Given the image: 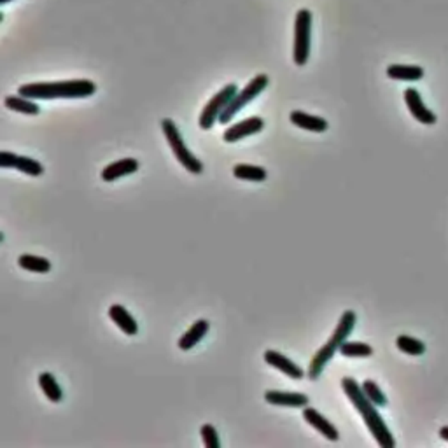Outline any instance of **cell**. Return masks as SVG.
<instances>
[{"label":"cell","mask_w":448,"mask_h":448,"mask_svg":"<svg viewBox=\"0 0 448 448\" xmlns=\"http://www.w3.org/2000/svg\"><path fill=\"white\" fill-rule=\"evenodd\" d=\"M342 387L343 391H345L347 398H349L350 403L354 405V408H356V410L359 411V415L363 417L366 427H368L369 433L373 434L376 443L384 448L394 447L396 445L394 436H392L389 427L385 425L382 415H380L378 410H376V405H373V403L366 398L361 385L357 384L354 378H350V376H345V378L342 380Z\"/></svg>","instance_id":"6da1fadb"},{"label":"cell","mask_w":448,"mask_h":448,"mask_svg":"<svg viewBox=\"0 0 448 448\" xmlns=\"http://www.w3.org/2000/svg\"><path fill=\"white\" fill-rule=\"evenodd\" d=\"M96 92V86L90 79L58 81V83H32L19 86L18 93L30 100L54 99H86Z\"/></svg>","instance_id":"7a4b0ae2"},{"label":"cell","mask_w":448,"mask_h":448,"mask_svg":"<svg viewBox=\"0 0 448 448\" xmlns=\"http://www.w3.org/2000/svg\"><path fill=\"white\" fill-rule=\"evenodd\" d=\"M357 323V316L356 312L347 310L343 312L342 319H340L338 326L334 329V333L331 334V338L327 340V343L324 347H320L317 350V354L312 357L310 366H308V378L310 380H317L320 375H323L324 368H326L327 363L333 359V356L336 354V350H340L342 343L345 342V338H349L350 333L354 331Z\"/></svg>","instance_id":"3957f363"},{"label":"cell","mask_w":448,"mask_h":448,"mask_svg":"<svg viewBox=\"0 0 448 448\" xmlns=\"http://www.w3.org/2000/svg\"><path fill=\"white\" fill-rule=\"evenodd\" d=\"M161 128H163L168 145H170V149L174 151L179 163L183 165V167L186 168L187 172H191V174H196V175L201 174V172H203V163L198 160L196 156L191 154L190 149L186 147L183 135L179 133V128L175 126V123L172 121V119L165 118L163 121H161Z\"/></svg>","instance_id":"277c9868"},{"label":"cell","mask_w":448,"mask_h":448,"mask_svg":"<svg viewBox=\"0 0 448 448\" xmlns=\"http://www.w3.org/2000/svg\"><path fill=\"white\" fill-rule=\"evenodd\" d=\"M268 83H270V81H268V76H265V74L254 77V79H252L247 86L243 88L242 92L236 93L235 99H233L232 102H230V105L224 109L223 114L219 116V123H223V125H228V123L235 118V114H238L240 109H243V107L247 105V103H251L252 100L259 95V93L265 92L266 86H268Z\"/></svg>","instance_id":"5b68a950"},{"label":"cell","mask_w":448,"mask_h":448,"mask_svg":"<svg viewBox=\"0 0 448 448\" xmlns=\"http://www.w3.org/2000/svg\"><path fill=\"white\" fill-rule=\"evenodd\" d=\"M312 14L308 9H300L294 21V63L303 67L310 57Z\"/></svg>","instance_id":"8992f818"},{"label":"cell","mask_w":448,"mask_h":448,"mask_svg":"<svg viewBox=\"0 0 448 448\" xmlns=\"http://www.w3.org/2000/svg\"><path fill=\"white\" fill-rule=\"evenodd\" d=\"M238 93V88L236 84H228L224 86L216 96H212L209 103L205 105L203 112L200 116V128L201 130H210L214 126V123L219 121V116L223 114L224 109L230 105L235 95Z\"/></svg>","instance_id":"52a82bcc"},{"label":"cell","mask_w":448,"mask_h":448,"mask_svg":"<svg viewBox=\"0 0 448 448\" xmlns=\"http://www.w3.org/2000/svg\"><path fill=\"white\" fill-rule=\"evenodd\" d=\"M0 167L2 168H16V170L23 172V174L32 175V177H39L44 174V167L39 161L27 158V156H18L14 152L2 151L0 152Z\"/></svg>","instance_id":"ba28073f"},{"label":"cell","mask_w":448,"mask_h":448,"mask_svg":"<svg viewBox=\"0 0 448 448\" xmlns=\"http://www.w3.org/2000/svg\"><path fill=\"white\" fill-rule=\"evenodd\" d=\"M405 102H407L410 114L414 116L418 123H422V125H434V123H436V114H434L433 110L427 109V105H425L424 100H422L420 93H418L415 88H408L407 92H405Z\"/></svg>","instance_id":"9c48e42d"},{"label":"cell","mask_w":448,"mask_h":448,"mask_svg":"<svg viewBox=\"0 0 448 448\" xmlns=\"http://www.w3.org/2000/svg\"><path fill=\"white\" fill-rule=\"evenodd\" d=\"M263 128H265V121H263L261 118L243 119V121L230 126V128L224 132V142H238L242 141V139L249 137V135L259 133Z\"/></svg>","instance_id":"30bf717a"},{"label":"cell","mask_w":448,"mask_h":448,"mask_svg":"<svg viewBox=\"0 0 448 448\" xmlns=\"http://www.w3.org/2000/svg\"><path fill=\"white\" fill-rule=\"evenodd\" d=\"M265 361L272 366V368L278 369L284 375H287L289 378L293 380H301L305 376V371L293 363L291 359H287L285 356H282L281 352H275V350H266L265 352Z\"/></svg>","instance_id":"8fae6325"},{"label":"cell","mask_w":448,"mask_h":448,"mask_svg":"<svg viewBox=\"0 0 448 448\" xmlns=\"http://www.w3.org/2000/svg\"><path fill=\"white\" fill-rule=\"evenodd\" d=\"M303 418L312 425V427H314V429L319 431V433L323 434L324 438H327L329 441H336L340 438L338 429H336V427H334V425L331 424L326 417H323V415H320L316 408L305 407L303 408Z\"/></svg>","instance_id":"7c38bea8"},{"label":"cell","mask_w":448,"mask_h":448,"mask_svg":"<svg viewBox=\"0 0 448 448\" xmlns=\"http://www.w3.org/2000/svg\"><path fill=\"white\" fill-rule=\"evenodd\" d=\"M265 399L275 407L289 408H305L308 407V398L300 392H281V391H266Z\"/></svg>","instance_id":"4fadbf2b"},{"label":"cell","mask_w":448,"mask_h":448,"mask_svg":"<svg viewBox=\"0 0 448 448\" xmlns=\"http://www.w3.org/2000/svg\"><path fill=\"white\" fill-rule=\"evenodd\" d=\"M109 317L110 320H112L123 333L128 334V336H135V334L139 333L137 320L133 319L132 314H130L123 305H112V307L109 308Z\"/></svg>","instance_id":"5bb4252c"},{"label":"cell","mask_w":448,"mask_h":448,"mask_svg":"<svg viewBox=\"0 0 448 448\" xmlns=\"http://www.w3.org/2000/svg\"><path fill=\"white\" fill-rule=\"evenodd\" d=\"M139 170V161L133 158H123V160L114 161V163L107 165L102 170V179L105 183H114L116 179L125 177V175L135 174Z\"/></svg>","instance_id":"9a60e30c"},{"label":"cell","mask_w":448,"mask_h":448,"mask_svg":"<svg viewBox=\"0 0 448 448\" xmlns=\"http://www.w3.org/2000/svg\"><path fill=\"white\" fill-rule=\"evenodd\" d=\"M209 327H210L209 320L205 319L196 320V323H194L193 326L183 334V338L179 340V349L187 352V350H191L193 347H196L201 340L205 338V334L209 333Z\"/></svg>","instance_id":"2e32d148"},{"label":"cell","mask_w":448,"mask_h":448,"mask_svg":"<svg viewBox=\"0 0 448 448\" xmlns=\"http://www.w3.org/2000/svg\"><path fill=\"white\" fill-rule=\"evenodd\" d=\"M291 123L296 125L298 128L308 130V132H326L327 130V121L323 118H317V116H312L303 112V110H293L291 116H289Z\"/></svg>","instance_id":"e0dca14e"},{"label":"cell","mask_w":448,"mask_h":448,"mask_svg":"<svg viewBox=\"0 0 448 448\" xmlns=\"http://www.w3.org/2000/svg\"><path fill=\"white\" fill-rule=\"evenodd\" d=\"M387 76L396 81H420L424 69L418 65H389Z\"/></svg>","instance_id":"ac0fdd59"},{"label":"cell","mask_w":448,"mask_h":448,"mask_svg":"<svg viewBox=\"0 0 448 448\" xmlns=\"http://www.w3.org/2000/svg\"><path fill=\"white\" fill-rule=\"evenodd\" d=\"M18 265L23 270L34 272V274H48L51 270V261L46 258L34 254H21L18 258Z\"/></svg>","instance_id":"d6986e66"},{"label":"cell","mask_w":448,"mask_h":448,"mask_svg":"<svg viewBox=\"0 0 448 448\" xmlns=\"http://www.w3.org/2000/svg\"><path fill=\"white\" fill-rule=\"evenodd\" d=\"M6 107L11 110H16V112H21V114H28V116H35L41 112V109H39L37 103L32 102L30 99H25V96L18 95V96H6L4 100Z\"/></svg>","instance_id":"ffe728a7"},{"label":"cell","mask_w":448,"mask_h":448,"mask_svg":"<svg viewBox=\"0 0 448 448\" xmlns=\"http://www.w3.org/2000/svg\"><path fill=\"white\" fill-rule=\"evenodd\" d=\"M39 385H41L42 392L46 394V398L53 403H60L61 398H63V392H61V387L58 385L57 378H54L51 373H41L39 375Z\"/></svg>","instance_id":"44dd1931"},{"label":"cell","mask_w":448,"mask_h":448,"mask_svg":"<svg viewBox=\"0 0 448 448\" xmlns=\"http://www.w3.org/2000/svg\"><path fill=\"white\" fill-rule=\"evenodd\" d=\"M233 175L242 181H251V183H263L266 181V170L256 165H235Z\"/></svg>","instance_id":"7402d4cb"},{"label":"cell","mask_w":448,"mask_h":448,"mask_svg":"<svg viewBox=\"0 0 448 448\" xmlns=\"http://www.w3.org/2000/svg\"><path fill=\"white\" fill-rule=\"evenodd\" d=\"M396 345H398V349L401 350V352L408 354V356H422V354L425 352V343L414 338V336H408V334L398 336Z\"/></svg>","instance_id":"603a6c76"},{"label":"cell","mask_w":448,"mask_h":448,"mask_svg":"<svg viewBox=\"0 0 448 448\" xmlns=\"http://www.w3.org/2000/svg\"><path fill=\"white\" fill-rule=\"evenodd\" d=\"M338 352L345 357H369L373 354V349L368 343L343 342Z\"/></svg>","instance_id":"cb8c5ba5"},{"label":"cell","mask_w":448,"mask_h":448,"mask_svg":"<svg viewBox=\"0 0 448 448\" xmlns=\"http://www.w3.org/2000/svg\"><path fill=\"white\" fill-rule=\"evenodd\" d=\"M363 392L366 394V398L369 399V401L373 403V405H376V407H387V398H385V394L382 391H380L378 385L373 382V380H365L361 385Z\"/></svg>","instance_id":"d4e9b609"},{"label":"cell","mask_w":448,"mask_h":448,"mask_svg":"<svg viewBox=\"0 0 448 448\" xmlns=\"http://www.w3.org/2000/svg\"><path fill=\"white\" fill-rule=\"evenodd\" d=\"M200 434H201V438H203V443H205L207 448H219L221 447L219 434H217L216 427H214L212 424L201 425Z\"/></svg>","instance_id":"484cf974"},{"label":"cell","mask_w":448,"mask_h":448,"mask_svg":"<svg viewBox=\"0 0 448 448\" xmlns=\"http://www.w3.org/2000/svg\"><path fill=\"white\" fill-rule=\"evenodd\" d=\"M440 436L443 438V440L448 441V425H445V427H441V429H440Z\"/></svg>","instance_id":"4316f807"},{"label":"cell","mask_w":448,"mask_h":448,"mask_svg":"<svg viewBox=\"0 0 448 448\" xmlns=\"http://www.w3.org/2000/svg\"><path fill=\"white\" fill-rule=\"evenodd\" d=\"M9 2H11V0H0V6H6L9 4Z\"/></svg>","instance_id":"83f0119b"}]
</instances>
